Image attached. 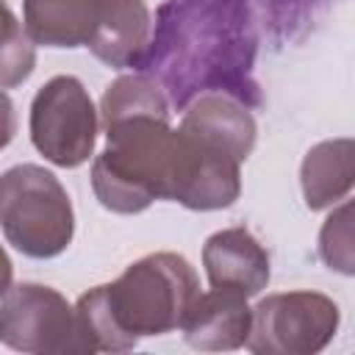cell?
Masks as SVG:
<instances>
[{
  "instance_id": "9",
  "label": "cell",
  "mask_w": 355,
  "mask_h": 355,
  "mask_svg": "<svg viewBox=\"0 0 355 355\" xmlns=\"http://www.w3.org/2000/svg\"><path fill=\"white\" fill-rule=\"evenodd\" d=\"M183 338L191 349L227 352L247 347L252 330V308L247 297L230 288H211L197 297L183 322Z\"/></svg>"
},
{
  "instance_id": "6",
  "label": "cell",
  "mask_w": 355,
  "mask_h": 355,
  "mask_svg": "<svg viewBox=\"0 0 355 355\" xmlns=\"http://www.w3.org/2000/svg\"><path fill=\"white\" fill-rule=\"evenodd\" d=\"M0 341L17 352L67 355L94 352L80 330L78 311L50 286L17 283L3 291Z\"/></svg>"
},
{
  "instance_id": "2",
  "label": "cell",
  "mask_w": 355,
  "mask_h": 355,
  "mask_svg": "<svg viewBox=\"0 0 355 355\" xmlns=\"http://www.w3.org/2000/svg\"><path fill=\"white\" fill-rule=\"evenodd\" d=\"M200 297L191 263L178 252L133 261L116 280L89 288L75 311L94 352H125L144 336L183 327Z\"/></svg>"
},
{
  "instance_id": "13",
  "label": "cell",
  "mask_w": 355,
  "mask_h": 355,
  "mask_svg": "<svg viewBox=\"0 0 355 355\" xmlns=\"http://www.w3.org/2000/svg\"><path fill=\"white\" fill-rule=\"evenodd\" d=\"M103 0H22L25 31L44 47H86Z\"/></svg>"
},
{
  "instance_id": "1",
  "label": "cell",
  "mask_w": 355,
  "mask_h": 355,
  "mask_svg": "<svg viewBox=\"0 0 355 355\" xmlns=\"http://www.w3.org/2000/svg\"><path fill=\"white\" fill-rule=\"evenodd\" d=\"M255 55V0H166L136 72L150 75L178 111L211 92L261 105Z\"/></svg>"
},
{
  "instance_id": "12",
  "label": "cell",
  "mask_w": 355,
  "mask_h": 355,
  "mask_svg": "<svg viewBox=\"0 0 355 355\" xmlns=\"http://www.w3.org/2000/svg\"><path fill=\"white\" fill-rule=\"evenodd\" d=\"M300 186L311 211L344 200L355 189V139L341 136L313 144L300 164Z\"/></svg>"
},
{
  "instance_id": "16",
  "label": "cell",
  "mask_w": 355,
  "mask_h": 355,
  "mask_svg": "<svg viewBox=\"0 0 355 355\" xmlns=\"http://www.w3.org/2000/svg\"><path fill=\"white\" fill-rule=\"evenodd\" d=\"M333 0H255L269 36L277 44L297 42Z\"/></svg>"
},
{
  "instance_id": "14",
  "label": "cell",
  "mask_w": 355,
  "mask_h": 355,
  "mask_svg": "<svg viewBox=\"0 0 355 355\" xmlns=\"http://www.w3.org/2000/svg\"><path fill=\"white\" fill-rule=\"evenodd\" d=\"M166 116L169 119V100L164 89L144 72L119 75L100 100V125L108 128L114 122L130 119V116Z\"/></svg>"
},
{
  "instance_id": "5",
  "label": "cell",
  "mask_w": 355,
  "mask_h": 355,
  "mask_svg": "<svg viewBox=\"0 0 355 355\" xmlns=\"http://www.w3.org/2000/svg\"><path fill=\"white\" fill-rule=\"evenodd\" d=\"M100 111L72 75L50 78L31 103V141L55 166L75 169L94 153Z\"/></svg>"
},
{
  "instance_id": "15",
  "label": "cell",
  "mask_w": 355,
  "mask_h": 355,
  "mask_svg": "<svg viewBox=\"0 0 355 355\" xmlns=\"http://www.w3.org/2000/svg\"><path fill=\"white\" fill-rule=\"evenodd\" d=\"M319 258L330 272L355 277V197L338 202L322 222Z\"/></svg>"
},
{
  "instance_id": "10",
  "label": "cell",
  "mask_w": 355,
  "mask_h": 355,
  "mask_svg": "<svg viewBox=\"0 0 355 355\" xmlns=\"http://www.w3.org/2000/svg\"><path fill=\"white\" fill-rule=\"evenodd\" d=\"M180 128L233 153L241 164L250 158L258 136V125L250 114V105L222 92H211L191 100L183 108Z\"/></svg>"
},
{
  "instance_id": "11",
  "label": "cell",
  "mask_w": 355,
  "mask_h": 355,
  "mask_svg": "<svg viewBox=\"0 0 355 355\" xmlns=\"http://www.w3.org/2000/svg\"><path fill=\"white\" fill-rule=\"evenodd\" d=\"M150 33L153 22L144 0H103L97 28L86 47L114 69H136L150 44Z\"/></svg>"
},
{
  "instance_id": "4",
  "label": "cell",
  "mask_w": 355,
  "mask_h": 355,
  "mask_svg": "<svg viewBox=\"0 0 355 355\" xmlns=\"http://www.w3.org/2000/svg\"><path fill=\"white\" fill-rule=\"evenodd\" d=\"M0 227L6 241L36 261L61 255L75 236V211L61 180L36 164L0 178Z\"/></svg>"
},
{
  "instance_id": "17",
  "label": "cell",
  "mask_w": 355,
  "mask_h": 355,
  "mask_svg": "<svg viewBox=\"0 0 355 355\" xmlns=\"http://www.w3.org/2000/svg\"><path fill=\"white\" fill-rule=\"evenodd\" d=\"M3 14L6 22H3V47H0V83L3 89H14L31 78L36 64V50L31 33L17 22L14 11L6 6Z\"/></svg>"
},
{
  "instance_id": "3",
  "label": "cell",
  "mask_w": 355,
  "mask_h": 355,
  "mask_svg": "<svg viewBox=\"0 0 355 355\" xmlns=\"http://www.w3.org/2000/svg\"><path fill=\"white\" fill-rule=\"evenodd\" d=\"M105 130V147L92 164V189L114 214H141L155 200H172L180 139L166 116H130Z\"/></svg>"
},
{
  "instance_id": "8",
  "label": "cell",
  "mask_w": 355,
  "mask_h": 355,
  "mask_svg": "<svg viewBox=\"0 0 355 355\" xmlns=\"http://www.w3.org/2000/svg\"><path fill=\"white\" fill-rule=\"evenodd\" d=\"M202 266L211 288H230L247 300L269 283V252L247 227H225L205 239Z\"/></svg>"
},
{
  "instance_id": "7",
  "label": "cell",
  "mask_w": 355,
  "mask_h": 355,
  "mask_svg": "<svg viewBox=\"0 0 355 355\" xmlns=\"http://www.w3.org/2000/svg\"><path fill=\"white\" fill-rule=\"evenodd\" d=\"M338 322V305L319 291L269 294L252 308L247 349L255 355H313L333 341Z\"/></svg>"
}]
</instances>
